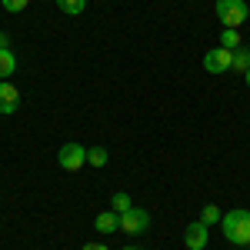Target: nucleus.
Segmentation results:
<instances>
[{
  "label": "nucleus",
  "instance_id": "1",
  "mask_svg": "<svg viewBox=\"0 0 250 250\" xmlns=\"http://www.w3.org/2000/svg\"><path fill=\"white\" fill-rule=\"evenodd\" d=\"M220 224H224V237L230 240L233 247H250V210L237 207V210L224 213Z\"/></svg>",
  "mask_w": 250,
  "mask_h": 250
},
{
  "label": "nucleus",
  "instance_id": "2",
  "mask_svg": "<svg viewBox=\"0 0 250 250\" xmlns=\"http://www.w3.org/2000/svg\"><path fill=\"white\" fill-rule=\"evenodd\" d=\"M213 10H217L220 23H224V27H233V30H240V27L247 23V17H250L247 0H217Z\"/></svg>",
  "mask_w": 250,
  "mask_h": 250
},
{
  "label": "nucleus",
  "instance_id": "3",
  "mask_svg": "<svg viewBox=\"0 0 250 250\" xmlns=\"http://www.w3.org/2000/svg\"><path fill=\"white\" fill-rule=\"evenodd\" d=\"M147 227H150V213L144 210V207H130V210L120 213V230L127 233V237H140Z\"/></svg>",
  "mask_w": 250,
  "mask_h": 250
},
{
  "label": "nucleus",
  "instance_id": "4",
  "mask_svg": "<svg viewBox=\"0 0 250 250\" xmlns=\"http://www.w3.org/2000/svg\"><path fill=\"white\" fill-rule=\"evenodd\" d=\"M57 164L67 173L83 170V167H87V147H80V144H63L60 154H57Z\"/></svg>",
  "mask_w": 250,
  "mask_h": 250
},
{
  "label": "nucleus",
  "instance_id": "5",
  "mask_svg": "<svg viewBox=\"0 0 250 250\" xmlns=\"http://www.w3.org/2000/svg\"><path fill=\"white\" fill-rule=\"evenodd\" d=\"M204 67H207L210 74H227V70L233 67V50H227V47L207 50V54H204Z\"/></svg>",
  "mask_w": 250,
  "mask_h": 250
},
{
  "label": "nucleus",
  "instance_id": "6",
  "mask_svg": "<svg viewBox=\"0 0 250 250\" xmlns=\"http://www.w3.org/2000/svg\"><path fill=\"white\" fill-rule=\"evenodd\" d=\"M207 240H210V227H207V224H200V220L187 224V230H184V244H187V250H204Z\"/></svg>",
  "mask_w": 250,
  "mask_h": 250
},
{
  "label": "nucleus",
  "instance_id": "7",
  "mask_svg": "<svg viewBox=\"0 0 250 250\" xmlns=\"http://www.w3.org/2000/svg\"><path fill=\"white\" fill-rule=\"evenodd\" d=\"M20 107V90L10 80H0V114H14Z\"/></svg>",
  "mask_w": 250,
  "mask_h": 250
},
{
  "label": "nucleus",
  "instance_id": "8",
  "mask_svg": "<svg viewBox=\"0 0 250 250\" xmlns=\"http://www.w3.org/2000/svg\"><path fill=\"white\" fill-rule=\"evenodd\" d=\"M94 227H97V233H117V230H120V213H117V210H104V213H97Z\"/></svg>",
  "mask_w": 250,
  "mask_h": 250
},
{
  "label": "nucleus",
  "instance_id": "9",
  "mask_svg": "<svg viewBox=\"0 0 250 250\" xmlns=\"http://www.w3.org/2000/svg\"><path fill=\"white\" fill-rule=\"evenodd\" d=\"M14 70H17V57H14V50H0V80H10Z\"/></svg>",
  "mask_w": 250,
  "mask_h": 250
},
{
  "label": "nucleus",
  "instance_id": "10",
  "mask_svg": "<svg viewBox=\"0 0 250 250\" xmlns=\"http://www.w3.org/2000/svg\"><path fill=\"white\" fill-rule=\"evenodd\" d=\"M230 70H237V74H247L250 70V47H237V50H233V67Z\"/></svg>",
  "mask_w": 250,
  "mask_h": 250
},
{
  "label": "nucleus",
  "instance_id": "11",
  "mask_svg": "<svg viewBox=\"0 0 250 250\" xmlns=\"http://www.w3.org/2000/svg\"><path fill=\"white\" fill-rule=\"evenodd\" d=\"M220 47H227V50H237V47H240V30H233V27H224V30H220Z\"/></svg>",
  "mask_w": 250,
  "mask_h": 250
},
{
  "label": "nucleus",
  "instance_id": "12",
  "mask_svg": "<svg viewBox=\"0 0 250 250\" xmlns=\"http://www.w3.org/2000/svg\"><path fill=\"white\" fill-rule=\"evenodd\" d=\"M107 160H110L107 147H90V150H87V164H90V167H107Z\"/></svg>",
  "mask_w": 250,
  "mask_h": 250
},
{
  "label": "nucleus",
  "instance_id": "13",
  "mask_svg": "<svg viewBox=\"0 0 250 250\" xmlns=\"http://www.w3.org/2000/svg\"><path fill=\"white\" fill-rule=\"evenodd\" d=\"M57 7L63 14H70V17H80L87 10V0H57Z\"/></svg>",
  "mask_w": 250,
  "mask_h": 250
},
{
  "label": "nucleus",
  "instance_id": "14",
  "mask_svg": "<svg viewBox=\"0 0 250 250\" xmlns=\"http://www.w3.org/2000/svg\"><path fill=\"white\" fill-rule=\"evenodd\" d=\"M110 207H114L117 213H124V210H130L134 204H130V193H124V190H117L114 197H110Z\"/></svg>",
  "mask_w": 250,
  "mask_h": 250
},
{
  "label": "nucleus",
  "instance_id": "15",
  "mask_svg": "<svg viewBox=\"0 0 250 250\" xmlns=\"http://www.w3.org/2000/svg\"><path fill=\"white\" fill-rule=\"evenodd\" d=\"M220 217H224V213H220V207H217V204H207V207L200 210V224H207V227H210V224H217Z\"/></svg>",
  "mask_w": 250,
  "mask_h": 250
},
{
  "label": "nucleus",
  "instance_id": "16",
  "mask_svg": "<svg viewBox=\"0 0 250 250\" xmlns=\"http://www.w3.org/2000/svg\"><path fill=\"white\" fill-rule=\"evenodd\" d=\"M0 3H3V10H7V14H20V10H27V3H30V0H0Z\"/></svg>",
  "mask_w": 250,
  "mask_h": 250
},
{
  "label": "nucleus",
  "instance_id": "17",
  "mask_svg": "<svg viewBox=\"0 0 250 250\" xmlns=\"http://www.w3.org/2000/svg\"><path fill=\"white\" fill-rule=\"evenodd\" d=\"M83 250H110L107 244H100V240H94V244H83Z\"/></svg>",
  "mask_w": 250,
  "mask_h": 250
},
{
  "label": "nucleus",
  "instance_id": "18",
  "mask_svg": "<svg viewBox=\"0 0 250 250\" xmlns=\"http://www.w3.org/2000/svg\"><path fill=\"white\" fill-rule=\"evenodd\" d=\"M0 50H10V37L7 34H0Z\"/></svg>",
  "mask_w": 250,
  "mask_h": 250
},
{
  "label": "nucleus",
  "instance_id": "19",
  "mask_svg": "<svg viewBox=\"0 0 250 250\" xmlns=\"http://www.w3.org/2000/svg\"><path fill=\"white\" fill-rule=\"evenodd\" d=\"M244 83H247V87H250V70H247V74H244Z\"/></svg>",
  "mask_w": 250,
  "mask_h": 250
},
{
  "label": "nucleus",
  "instance_id": "20",
  "mask_svg": "<svg viewBox=\"0 0 250 250\" xmlns=\"http://www.w3.org/2000/svg\"><path fill=\"white\" fill-rule=\"evenodd\" d=\"M120 250H137V247H120Z\"/></svg>",
  "mask_w": 250,
  "mask_h": 250
}]
</instances>
